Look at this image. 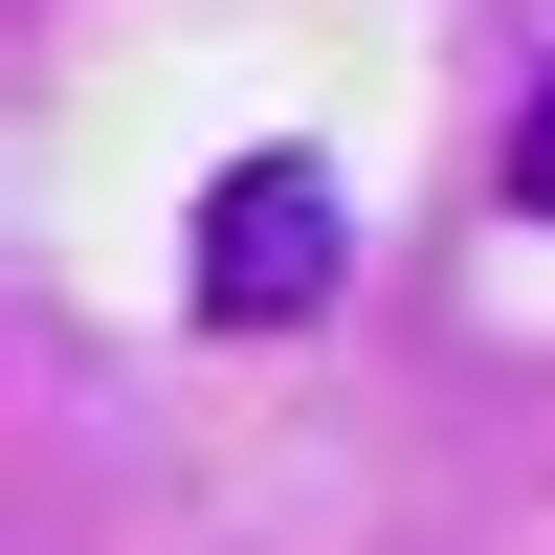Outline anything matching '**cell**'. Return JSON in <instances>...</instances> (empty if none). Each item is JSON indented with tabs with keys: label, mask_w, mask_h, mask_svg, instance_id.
<instances>
[{
	"label": "cell",
	"mask_w": 555,
	"mask_h": 555,
	"mask_svg": "<svg viewBox=\"0 0 555 555\" xmlns=\"http://www.w3.org/2000/svg\"><path fill=\"white\" fill-rule=\"evenodd\" d=\"M334 245H356V222H334L311 156H222L201 178V311H222V334H311V311H334Z\"/></svg>",
	"instance_id": "1"
},
{
	"label": "cell",
	"mask_w": 555,
	"mask_h": 555,
	"mask_svg": "<svg viewBox=\"0 0 555 555\" xmlns=\"http://www.w3.org/2000/svg\"><path fill=\"white\" fill-rule=\"evenodd\" d=\"M512 201L555 222V67H533V112H512Z\"/></svg>",
	"instance_id": "2"
}]
</instances>
